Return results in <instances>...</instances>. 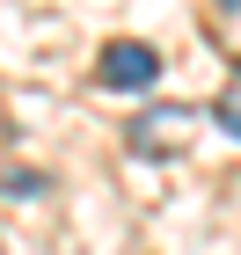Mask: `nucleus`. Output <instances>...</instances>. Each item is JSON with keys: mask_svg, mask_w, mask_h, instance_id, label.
Returning a JSON list of instances; mask_svg holds the SVG:
<instances>
[{"mask_svg": "<svg viewBox=\"0 0 241 255\" xmlns=\"http://www.w3.org/2000/svg\"><path fill=\"white\" fill-rule=\"evenodd\" d=\"M95 80H102V88H117V95H139V88H154V80H161V51L124 37V44H110V51H102Z\"/></svg>", "mask_w": 241, "mask_h": 255, "instance_id": "1", "label": "nucleus"}, {"mask_svg": "<svg viewBox=\"0 0 241 255\" xmlns=\"http://www.w3.org/2000/svg\"><path fill=\"white\" fill-rule=\"evenodd\" d=\"M132 138H139V146H176V138H183V110H168L161 124H139Z\"/></svg>", "mask_w": 241, "mask_h": 255, "instance_id": "2", "label": "nucleus"}, {"mask_svg": "<svg viewBox=\"0 0 241 255\" xmlns=\"http://www.w3.org/2000/svg\"><path fill=\"white\" fill-rule=\"evenodd\" d=\"M212 117H220L227 131L241 138V73H234V80H227V88H220V102H212Z\"/></svg>", "mask_w": 241, "mask_h": 255, "instance_id": "3", "label": "nucleus"}]
</instances>
